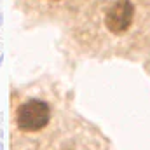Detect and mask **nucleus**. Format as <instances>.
<instances>
[{
    "instance_id": "f257e3e1",
    "label": "nucleus",
    "mask_w": 150,
    "mask_h": 150,
    "mask_svg": "<svg viewBox=\"0 0 150 150\" xmlns=\"http://www.w3.org/2000/svg\"><path fill=\"white\" fill-rule=\"evenodd\" d=\"M18 126L23 131H38L49 122V105L40 100H28L18 108Z\"/></svg>"
},
{
    "instance_id": "f03ea898",
    "label": "nucleus",
    "mask_w": 150,
    "mask_h": 150,
    "mask_svg": "<svg viewBox=\"0 0 150 150\" xmlns=\"http://www.w3.org/2000/svg\"><path fill=\"white\" fill-rule=\"evenodd\" d=\"M133 14H134V7L129 0H119L115 2L107 12L105 23L108 26V30L113 33H122L131 26L133 21Z\"/></svg>"
}]
</instances>
